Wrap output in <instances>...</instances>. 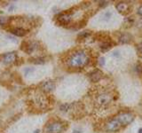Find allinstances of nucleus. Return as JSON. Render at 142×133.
Masks as SVG:
<instances>
[{
  "instance_id": "obj_1",
  "label": "nucleus",
  "mask_w": 142,
  "mask_h": 133,
  "mask_svg": "<svg viewBox=\"0 0 142 133\" xmlns=\"http://www.w3.org/2000/svg\"><path fill=\"white\" fill-rule=\"evenodd\" d=\"M89 56L84 51H75L67 59V65L71 68H81L89 63Z\"/></svg>"
},
{
  "instance_id": "obj_2",
  "label": "nucleus",
  "mask_w": 142,
  "mask_h": 133,
  "mask_svg": "<svg viewBox=\"0 0 142 133\" xmlns=\"http://www.w3.org/2000/svg\"><path fill=\"white\" fill-rule=\"evenodd\" d=\"M67 128V124L60 120H53L45 126V133H62Z\"/></svg>"
},
{
  "instance_id": "obj_3",
  "label": "nucleus",
  "mask_w": 142,
  "mask_h": 133,
  "mask_svg": "<svg viewBox=\"0 0 142 133\" xmlns=\"http://www.w3.org/2000/svg\"><path fill=\"white\" fill-rule=\"evenodd\" d=\"M116 119L118 121V123L122 126H124V125H128L130 124L134 119L133 115L130 113H121L116 117Z\"/></svg>"
},
{
  "instance_id": "obj_4",
  "label": "nucleus",
  "mask_w": 142,
  "mask_h": 133,
  "mask_svg": "<svg viewBox=\"0 0 142 133\" xmlns=\"http://www.w3.org/2000/svg\"><path fill=\"white\" fill-rule=\"evenodd\" d=\"M38 47V43L36 41H30V42H26L22 44L21 49L28 54H30V53H34L35 51H37Z\"/></svg>"
},
{
  "instance_id": "obj_5",
  "label": "nucleus",
  "mask_w": 142,
  "mask_h": 133,
  "mask_svg": "<svg viewBox=\"0 0 142 133\" xmlns=\"http://www.w3.org/2000/svg\"><path fill=\"white\" fill-rule=\"evenodd\" d=\"M17 61V53L16 52H10L3 55L2 61L4 65H12Z\"/></svg>"
},
{
  "instance_id": "obj_6",
  "label": "nucleus",
  "mask_w": 142,
  "mask_h": 133,
  "mask_svg": "<svg viewBox=\"0 0 142 133\" xmlns=\"http://www.w3.org/2000/svg\"><path fill=\"white\" fill-rule=\"evenodd\" d=\"M57 20L62 25H68L72 20V15L70 12H61L57 15Z\"/></svg>"
},
{
  "instance_id": "obj_7",
  "label": "nucleus",
  "mask_w": 142,
  "mask_h": 133,
  "mask_svg": "<svg viewBox=\"0 0 142 133\" xmlns=\"http://www.w3.org/2000/svg\"><path fill=\"white\" fill-rule=\"evenodd\" d=\"M121 127H122V125L118 123V121L116 119V118L113 119V120H111V121H109L107 124H106V130H107L108 131H119Z\"/></svg>"
},
{
  "instance_id": "obj_8",
  "label": "nucleus",
  "mask_w": 142,
  "mask_h": 133,
  "mask_svg": "<svg viewBox=\"0 0 142 133\" xmlns=\"http://www.w3.org/2000/svg\"><path fill=\"white\" fill-rule=\"evenodd\" d=\"M41 89L45 92H51L55 89V83L53 80H48L41 83Z\"/></svg>"
},
{
  "instance_id": "obj_9",
  "label": "nucleus",
  "mask_w": 142,
  "mask_h": 133,
  "mask_svg": "<svg viewBox=\"0 0 142 133\" xmlns=\"http://www.w3.org/2000/svg\"><path fill=\"white\" fill-rule=\"evenodd\" d=\"M11 33H12L13 36H19V37H21V36H24L25 35L28 33V30H26L25 28H21V27H14L9 29Z\"/></svg>"
},
{
  "instance_id": "obj_10",
  "label": "nucleus",
  "mask_w": 142,
  "mask_h": 133,
  "mask_svg": "<svg viewBox=\"0 0 142 133\" xmlns=\"http://www.w3.org/2000/svg\"><path fill=\"white\" fill-rule=\"evenodd\" d=\"M112 99V97L110 94H108V93H104V94L99 95V98H98V102L101 105H106V104H108L110 103Z\"/></svg>"
},
{
  "instance_id": "obj_11",
  "label": "nucleus",
  "mask_w": 142,
  "mask_h": 133,
  "mask_svg": "<svg viewBox=\"0 0 142 133\" xmlns=\"http://www.w3.org/2000/svg\"><path fill=\"white\" fill-rule=\"evenodd\" d=\"M102 73L101 71L99 70H94L93 72H91V74H90V79L91 80V82H99L100 79L102 78Z\"/></svg>"
},
{
  "instance_id": "obj_12",
  "label": "nucleus",
  "mask_w": 142,
  "mask_h": 133,
  "mask_svg": "<svg viewBox=\"0 0 142 133\" xmlns=\"http://www.w3.org/2000/svg\"><path fill=\"white\" fill-rule=\"evenodd\" d=\"M116 9H117L120 12H124L126 10H127V4H126L125 3H123V2L118 3V4H116Z\"/></svg>"
},
{
  "instance_id": "obj_13",
  "label": "nucleus",
  "mask_w": 142,
  "mask_h": 133,
  "mask_svg": "<svg viewBox=\"0 0 142 133\" xmlns=\"http://www.w3.org/2000/svg\"><path fill=\"white\" fill-rule=\"evenodd\" d=\"M112 47V44L110 42H107V41H105V42H103L101 44V46H100V48H101L102 52H107V51H108L110 48Z\"/></svg>"
},
{
  "instance_id": "obj_14",
  "label": "nucleus",
  "mask_w": 142,
  "mask_h": 133,
  "mask_svg": "<svg viewBox=\"0 0 142 133\" xmlns=\"http://www.w3.org/2000/svg\"><path fill=\"white\" fill-rule=\"evenodd\" d=\"M32 62L37 65H43L45 63V59L44 57H37L32 60Z\"/></svg>"
},
{
  "instance_id": "obj_15",
  "label": "nucleus",
  "mask_w": 142,
  "mask_h": 133,
  "mask_svg": "<svg viewBox=\"0 0 142 133\" xmlns=\"http://www.w3.org/2000/svg\"><path fill=\"white\" fill-rule=\"evenodd\" d=\"M131 39H132L131 38V36L128 34L123 35V36L120 37V41H121V43H128Z\"/></svg>"
},
{
  "instance_id": "obj_16",
  "label": "nucleus",
  "mask_w": 142,
  "mask_h": 133,
  "mask_svg": "<svg viewBox=\"0 0 142 133\" xmlns=\"http://www.w3.org/2000/svg\"><path fill=\"white\" fill-rule=\"evenodd\" d=\"M70 107H71V105H69V104H68V103H65V104L61 105L60 109H61V111H62V112H68Z\"/></svg>"
},
{
  "instance_id": "obj_17",
  "label": "nucleus",
  "mask_w": 142,
  "mask_h": 133,
  "mask_svg": "<svg viewBox=\"0 0 142 133\" xmlns=\"http://www.w3.org/2000/svg\"><path fill=\"white\" fill-rule=\"evenodd\" d=\"M34 71H35L34 67H30V66H28V67H26V68H24V70H23V73H24L25 75H31L32 73H34Z\"/></svg>"
},
{
  "instance_id": "obj_18",
  "label": "nucleus",
  "mask_w": 142,
  "mask_h": 133,
  "mask_svg": "<svg viewBox=\"0 0 142 133\" xmlns=\"http://www.w3.org/2000/svg\"><path fill=\"white\" fill-rule=\"evenodd\" d=\"M8 20L7 17H0V26H4L5 24H7Z\"/></svg>"
},
{
  "instance_id": "obj_19",
  "label": "nucleus",
  "mask_w": 142,
  "mask_h": 133,
  "mask_svg": "<svg viewBox=\"0 0 142 133\" xmlns=\"http://www.w3.org/2000/svg\"><path fill=\"white\" fill-rule=\"evenodd\" d=\"M89 35H90L89 31H83V33H81V34L79 35V37H82V38H86Z\"/></svg>"
},
{
  "instance_id": "obj_20",
  "label": "nucleus",
  "mask_w": 142,
  "mask_h": 133,
  "mask_svg": "<svg viewBox=\"0 0 142 133\" xmlns=\"http://www.w3.org/2000/svg\"><path fill=\"white\" fill-rule=\"evenodd\" d=\"M104 18L106 19V20H108L109 18H111V12H109V11H108V12H104Z\"/></svg>"
},
{
  "instance_id": "obj_21",
  "label": "nucleus",
  "mask_w": 142,
  "mask_h": 133,
  "mask_svg": "<svg viewBox=\"0 0 142 133\" xmlns=\"http://www.w3.org/2000/svg\"><path fill=\"white\" fill-rule=\"evenodd\" d=\"M16 8V5L14 4H9L8 5V11L9 12H12V11H14V9Z\"/></svg>"
},
{
  "instance_id": "obj_22",
  "label": "nucleus",
  "mask_w": 142,
  "mask_h": 133,
  "mask_svg": "<svg viewBox=\"0 0 142 133\" xmlns=\"http://www.w3.org/2000/svg\"><path fill=\"white\" fill-rule=\"evenodd\" d=\"M72 133H83V130L80 129V128H76V129L74 130Z\"/></svg>"
},
{
  "instance_id": "obj_23",
  "label": "nucleus",
  "mask_w": 142,
  "mask_h": 133,
  "mask_svg": "<svg viewBox=\"0 0 142 133\" xmlns=\"http://www.w3.org/2000/svg\"><path fill=\"white\" fill-rule=\"evenodd\" d=\"M138 13L140 14V15H142V4L139 7L138 9Z\"/></svg>"
},
{
  "instance_id": "obj_24",
  "label": "nucleus",
  "mask_w": 142,
  "mask_h": 133,
  "mask_svg": "<svg viewBox=\"0 0 142 133\" xmlns=\"http://www.w3.org/2000/svg\"><path fill=\"white\" fill-rule=\"evenodd\" d=\"M139 52H140V54H142V43L139 45Z\"/></svg>"
},
{
  "instance_id": "obj_25",
  "label": "nucleus",
  "mask_w": 142,
  "mask_h": 133,
  "mask_svg": "<svg viewBox=\"0 0 142 133\" xmlns=\"http://www.w3.org/2000/svg\"><path fill=\"white\" fill-rule=\"evenodd\" d=\"M104 63H105V60H104L103 58L100 59V65H103Z\"/></svg>"
},
{
  "instance_id": "obj_26",
  "label": "nucleus",
  "mask_w": 142,
  "mask_h": 133,
  "mask_svg": "<svg viewBox=\"0 0 142 133\" xmlns=\"http://www.w3.org/2000/svg\"><path fill=\"white\" fill-rule=\"evenodd\" d=\"M34 133H40V130H36L34 131Z\"/></svg>"
},
{
  "instance_id": "obj_27",
  "label": "nucleus",
  "mask_w": 142,
  "mask_h": 133,
  "mask_svg": "<svg viewBox=\"0 0 142 133\" xmlns=\"http://www.w3.org/2000/svg\"><path fill=\"white\" fill-rule=\"evenodd\" d=\"M139 133H142V129H140V131H139Z\"/></svg>"
},
{
  "instance_id": "obj_28",
  "label": "nucleus",
  "mask_w": 142,
  "mask_h": 133,
  "mask_svg": "<svg viewBox=\"0 0 142 133\" xmlns=\"http://www.w3.org/2000/svg\"><path fill=\"white\" fill-rule=\"evenodd\" d=\"M0 125H1V121H0Z\"/></svg>"
}]
</instances>
